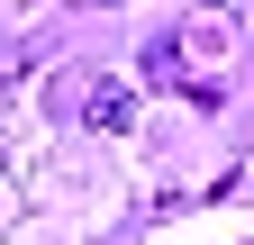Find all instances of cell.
<instances>
[{
    "mask_svg": "<svg viewBox=\"0 0 254 245\" xmlns=\"http://www.w3.org/2000/svg\"><path fill=\"white\" fill-rule=\"evenodd\" d=\"M46 55H55V27H37V37H18V46H0V91H9L18 73H37Z\"/></svg>",
    "mask_w": 254,
    "mask_h": 245,
    "instance_id": "obj_1",
    "label": "cell"
},
{
    "mask_svg": "<svg viewBox=\"0 0 254 245\" xmlns=\"http://www.w3.org/2000/svg\"><path fill=\"white\" fill-rule=\"evenodd\" d=\"M127 109H136V91H127V82H91V127H127Z\"/></svg>",
    "mask_w": 254,
    "mask_h": 245,
    "instance_id": "obj_2",
    "label": "cell"
}]
</instances>
